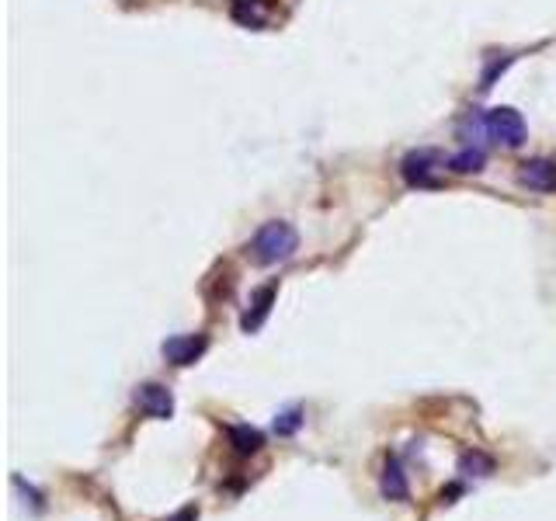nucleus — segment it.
Wrapping results in <instances>:
<instances>
[{
    "label": "nucleus",
    "mask_w": 556,
    "mask_h": 521,
    "mask_svg": "<svg viewBox=\"0 0 556 521\" xmlns=\"http://www.w3.org/2000/svg\"><path fill=\"white\" fill-rule=\"evenodd\" d=\"M296 251H299V233L292 230L285 219H272V223H265L251 240V258L258 264H265V268L268 264L289 261Z\"/></svg>",
    "instance_id": "f257e3e1"
},
{
    "label": "nucleus",
    "mask_w": 556,
    "mask_h": 521,
    "mask_svg": "<svg viewBox=\"0 0 556 521\" xmlns=\"http://www.w3.org/2000/svg\"><path fill=\"white\" fill-rule=\"evenodd\" d=\"M484 129H487V136L494 139V143L504 146V150H518V146L525 143V136H529L522 112H515V108H508V105L490 108L487 119H484Z\"/></svg>",
    "instance_id": "f03ea898"
},
{
    "label": "nucleus",
    "mask_w": 556,
    "mask_h": 521,
    "mask_svg": "<svg viewBox=\"0 0 556 521\" xmlns=\"http://www.w3.org/2000/svg\"><path fill=\"white\" fill-rule=\"evenodd\" d=\"M209 348V337L206 334H178V337H167L164 341V358L171 365H178V369H185V365H195L202 355H206Z\"/></svg>",
    "instance_id": "7ed1b4c3"
},
{
    "label": "nucleus",
    "mask_w": 556,
    "mask_h": 521,
    "mask_svg": "<svg viewBox=\"0 0 556 521\" xmlns=\"http://www.w3.org/2000/svg\"><path fill=\"white\" fill-rule=\"evenodd\" d=\"M133 400H136V407L143 410L146 417H153V421H167V417L174 414V396H171L167 386H160V383L136 386Z\"/></svg>",
    "instance_id": "20e7f679"
},
{
    "label": "nucleus",
    "mask_w": 556,
    "mask_h": 521,
    "mask_svg": "<svg viewBox=\"0 0 556 521\" xmlns=\"http://www.w3.org/2000/svg\"><path fill=\"white\" fill-rule=\"evenodd\" d=\"M518 185L529 188V192H556V164L546 157H536V160H525L522 167H518Z\"/></svg>",
    "instance_id": "39448f33"
},
{
    "label": "nucleus",
    "mask_w": 556,
    "mask_h": 521,
    "mask_svg": "<svg viewBox=\"0 0 556 521\" xmlns=\"http://www.w3.org/2000/svg\"><path fill=\"white\" fill-rule=\"evenodd\" d=\"M438 164H442V157H438L435 150H414V153H407L404 157V178L417 188L435 185V167Z\"/></svg>",
    "instance_id": "423d86ee"
},
{
    "label": "nucleus",
    "mask_w": 556,
    "mask_h": 521,
    "mask_svg": "<svg viewBox=\"0 0 556 521\" xmlns=\"http://www.w3.org/2000/svg\"><path fill=\"white\" fill-rule=\"evenodd\" d=\"M379 494H383L386 501H407V497H411L407 473H404V466H400L397 459H386L383 476H379Z\"/></svg>",
    "instance_id": "0eeeda50"
},
{
    "label": "nucleus",
    "mask_w": 556,
    "mask_h": 521,
    "mask_svg": "<svg viewBox=\"0 0 556 521\" xmlns=\"http://www.w3.org/2000/svg\"><path fill=\"white\" fill-rule=\"evenodd\" d=\"M272 303H275V289H272V285L258 289L251 296V306H247V313L240 317V327H244L247 334H251V330H258L268 320V313H272Z\"/></svg>",
    "instance_id": "6e6552de"
},
{
    "label": "nucleus",
    "mask_w": 556,
    "mask_h": 521,
    "mask_svg": "<svg viewBox=\"0 0 556 521\" xmlns=\"http://www.w3.org/2000/svg\"><path fill=\"white\" fill-rule=\"evenodd\" d=\"M230 445L237 456H254V452H261V445H265V435H261L258 428H251V424H233Z\"/></svg>",
    "instance_id": "1a4fd4ad"
},
{
    "label": "nucleus",
    "mask_w": 556,
    "mask_h": 521,
    "mask_svg": "<svg viewBox=\"0 0 556 521\" xmlns=\"http://www.w3.org/2000/svg\"><path fill=\"white\" fill-rule=\"evenodd\" d=\"M449 171H456V174L484 171V150H473V146H466L463 153H456V157L449 160Z\"/></svg>",
    "instance_id": "9d476101"
},
{
    "label": "nucleus",
    "mask_w": 556,
    "mask_h": 521,
    "mask_svg": "<svg viewBox=\"0 0 556 521\" xmlns=\"http://www.w3.org/2000/svg\"><path fill=\"white\" fill-rule=\"evenodd\" d=\"M459 473H466V476H487V473H494V459L484 456V452H466V456L459 459Z\"/></svg>",
    "instance_id": "9b49d317"
},
{
    "label": "nucleus",
    "mask_w": 556,
    "mask_h": 521,
    "mask_svg": "<svg viewBox=\"0 0 556 521\" xmlns=\"http://www.w3.org/2000/svg\"><path fill=\"white\" fill-rule=\"evenodd\" d=\"M299 428H303V410H299V407L282 410V414L275 417V435L289 438V435H296Z\"/></svg>",
    "instance_id": "f8f14e48"
},
{
    "label": "nucleus",
    "mask_w": 556,
    "mask_h": 521,
    "mask_svg": "<svg viewBox=\"0 0 556 521\" xmlns=\"http://www.w3.org/2000/svg\"><path fill=\"white\" fill-rule=\"evenodd\" d=\"M171 521H199V508H185V511H178Z\"/></svg>",
    "instance_id": "ddd939ff"
}]
</instances>
